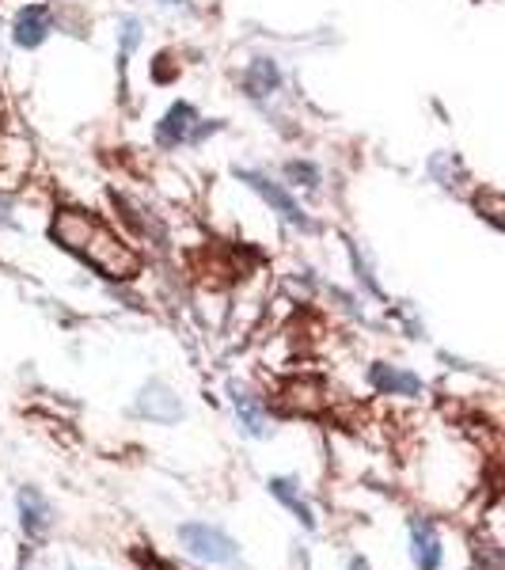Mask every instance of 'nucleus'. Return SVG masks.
Wrapping results in <instances>:
<instances>
[{
  "instance_id": "obj_1",
  "label": "nucleus",
  "mask_w": 505,
  "mask_h": 570,
  "mask_svg": "<svg viewBox=\"0 0 505 570\" xmlns=\"http://www.w3.org/2000/svg\"><path fill=\"white\" fill-rule=\"evenodd\" d=\"M46 236L58 252L72 255L80 266H88L96 278L110 285L133 282L141 274V255L133 252L126 236H118V228H110V220L96 209L85 206H58L50 214Z\"/></svg>"
},
{
  "instance_id": "obj_2",
  "label": "nucleus",
  "mask_w": 505,
  "mask_h": 570,
  "mask_svg": "<svg viewBox=\"0 0 505 570\" xmlns=\"http://www.w3.org/2000/svg\"><path fill=\"white\" fill-rule=\"evenodd\" d=\"M228 176H232L247 195H255L263 202V209L278 220L281 228H289V233L297 236H319L324 233V220H319L311 209L305 206V198L297 195V190L286 187V179L278 176V171H270L266 164H251V160H240L228 168Z\"/></svg>"
},
{
  "instance_id": "obj_3",
  "label": "nucleus",
  "mask_w": 505,
  "mask_h": 570,
  "mask_svg": "<svg viewBox=\"0 0 505 570\" xmlns=\"http://www.w3.org/2000/svg\"><path fill=\"white\" fill-rule=\"evenodd\" d=\"M236 91L247 107L259 118H266V126H281L286 122V99H289V69L278 53L259 50L244 61L236 72Z\"/></svg>"
},
{
  "instance_id": "obj_4",
  "label": "nucleus",
  "mask_w": 505,
  "mask_h": 570,
  "mask_svg": "<svg viewBox=\"0 0 505 570\" xmlns=\"http://www.w3.org/2000/svg\"><path fill=\"white\" fill-rule=\"evenodd\" d=\"M201 107L195 99H171L160 110V118L152 122L149 141L160 156H179V153H198V126H201Z\"/></svg>"
},
{
  "instance_id": "obj_5",
  "label": "nucleus",
  "mask_w": 505,
  "mask_h": 570,
  "mask_svg": "<svg viewBox=\"0 0 505 570\" xmlns=\"http://www.w3.org/2000/svg\"><path fill=\"white\" fill-rule=\"evenodd\" d=\"M4 27H8V46L16 53H39L61 31V16L50 0H20Z\"/></svg>"
},
{
  "instance_id": "obj_6",
  "label": "nucleus",
  "mask_w": 505,
  "mask_h": 570,
  "mask_svg": "<svg viewBox=\"0 0 505 570\" xmlns=\"http://www.w3.org/2000/svg\"><path fill=\"white\" fill-rule=\"evenodd\" d=\"M179 544L195 559H201V563H214V567H228L240 556L236 540L225 529L209 525V521H187V525H179Z\"/></svg>"
},
{
  "instance_id": "obj_7",
  "label": "nucleus",
  "mask_w": 505,
  "mask_h": 570,
  "mask_svg": "<svg viewBox=\"0 0 505 570\" xmlns=\"http://www.w3.org/2000/svg\"><path fill=\"white\" fill-rule=\"evenodd\" d=\"M149 42V23L141 12H122L115 20V69H118V88L130 91V69L133 58Z\"/></svg>"
},
{
  "instance_id": "obj_8",
  "label": "nucleus",
  "mask_w": 505,
  "mask_h": 570,
  "mask_svg": "<svg viewBox=\"0 0 505 570\" xmlns=\"http://www.w3.org/2000/svg\"><path fill=\"white\" fill-rule=\"evenodd\" d=\"M133 415L156 422V426H176L182 419V400L168 381H149L133 395Z\"/></svg>"
},
{
  "instance_id": "obj_9",
  "label": "nucleus",
  "mask_w": 505,
  "mask_h": 570,
  "mask_svg": "<svg viewBox=\"0 0 505 570\" xmlns=\"http://www.w3.org/2000/svg\"><path fill=\"white\" fill-rule=\"evenodd\" d=\"M422 171H426V179L434 183L437 190H445V195L464 198L467 187H472V171H467L464 156L456 149H434L422 160Z\"/></svg>"
},
{
  "instance_id": "obj_10",
  "label": "nucleus",
  "mask_w": 505,
  "mask_h": 570,
  "mask_svg": "<svg viewBox=\"0 0 505 570\" xmlns=\"http://www.w3.org/2000/svg\"><path fill=\"white\" fill-rule=\"evenodd\" d=\"M228 403H232V415L236 422H240V430L247 438L263 441L270 438V407H266V400L255 389H247V384L232 381L228 384Z\"/></svg>"
},
{
  "instance_id": "obj_11",
  "label": "nucleus",
  "mask_w": 505,
  "mask_h": 570,
  "mask_svg": "<svg viewBox=\"0 0 505 570\" xmlns=\"http://www.w3.org/2000/svg\"><path fill=\"white\" fill-rule=\"evenodd\" d=\"M365 381H369V389L376 395H399V400H418V395H426V381H422L415 370L396 365V362H373Z\"/></svg>"
},
{
  "instance_id": "obj_12",
  "label": "nucleus",
  "mask_w": 505,
  "mask_h": 570,
  "mask_svg": "<svg viewBox=\"0 0 505 570\" xmlns=\"http://www.w3.org/2000/svg\"><path fill=\"white\" fill-rule=\"evenodd\" d=\"M343 252H346V263H350L357 293H362V297H369V301H376V305H388V289H384L380 274H376V263H373L369 247L357 240V236L343 233Z\"/></svg>"
},
{
  "instance_id": "obj_13",
  "label": "nucleus",
  "mask_w": 505,
  "mask_h": 570,
  "mask_svg": "<svg viewBox=\"0 0 505 570\" xmlns=\"http://www.w3.org/2000/svg\"><path fill=\"white\" fill-rule=\"evenodd\" d=\"M278 176L286 179L289 190H297L300 198H324L327 195V168L319 160H311V156H286V160L278 164Z\"/></svg>"
},
{
  "instance_id": "obj_14",
  "label": "nucleus",
  "mask_w": 505,
  "mask_h": 570,
  "mask_svg": "<svg viewBox=\"0 0 505 570\" xmlns=\"http://www.w3.org/2000/svg\"><path fill=\"white\" fill-rule=\"evenodd\" d=\"M16 505H20V525L27 532V540H46V532L53 529V505L46 502L39 487H20Z\"/></svg>"
},
{
  "instance_id": "obj_15",
  "label": "nucleus",
  "mask_w": 505,
  "mask_h": 570,
  "mask_svg": "<svg viewBox=\"0 0 505 570\" xmlns=\"http://www.w3.org/2000/svg\"><path fill=\"white\" fill-rule=\"evenodd\" d=\"M410 559H415V570H440V563H445L437 529L422 518L410 521Z\"/></svg>"
},
{
  "instance_id": "obj_16",
  "label": "nucleus",
  "mask_w": 505,
  "mask_h": 570,
  "mask_svg": "<svg viewBox=\"0 0 505 570\" xmlns=\"http://www.w3.org/2000/svg\"><path fill=\"white\" fill-rule=\"evenodd\" d=\"M266 487H270V494H274V499H278L281 505H286V510L293 513V518L300 521V525H305V529H316V513H311L308 499L297 491V483H293L289 475H274V480L266 483Z\"/></svg>"
},
{
  "instance_id": "obj_17",
  "label": "nucleus",
  "mask_w": 505,
  "mask_h": 570,
  "mask_svg": "<svg viewBox=\"0 0 505 570\" xmlns=\"http://www.w3.org/2000/svg\"><path fill=\"white\" fill-rule=\"evenodd\" d=\"M472 206L486 225H494L505 236V195H498V190H472Z\"/></svg>"
},
{
  "instance_id": "obj_18",
  "label": "nucleus",
  "mask_w": 505,
  "mask_h": 570,
  "mask_svg": "<svg viewBox=\"0 0 505 570\" xmlns=\"http://www.w3.org/2000/svg\"><path fill=\"white\" fill-rule=\"evenodd\" d=\"M0 233H23V217H20V202L12 190L0 187Z\"/></svg>"
},
{
  "instance_id": "obj_19",
  "label": "nucleus",
  "mask_w": 505,
  "mask_h": 570,
  "mask_svg": "<svg viewBox=\"0 0 505 570\" xmlns=\"http://www.w3.org/2000/svg\"><path fill=\"white\" fill-rule=\"evenodd\" d=\"M149 4L164 8V12H176V16H195L198 12V0H149Z\"/></svg>"
},
{
  "instance_id": "obj_20",
  "label": "nucleus",
  "mask_w": 505,
  "mask_h": 570,
  "mask_svg": "<svg viewBox=\"0 0 505 570\" xmlns=\"http://www.w3.org/2000/svg\"><path fill=\"white\" fill-rule=\"evenodd\" d=\"M8 50H12V46H8V27H4V20H0V66H4Z\"/></svg>"
},
{
  "instance_id": "obj_21",
  "label": "nucleus",
  "mask_w": 505,
  "mask_h": 570,
  "mask_svg": "<svg viewBox=\"0 0 505 570\" xmlns=\"http://www.w3.org/2000/svg\"><path fill=\"white\" fill-rule=\"evenodd\" d=\"M350 570H369V563H365V559H354Z\"/></svg>"
}]
</instances>
